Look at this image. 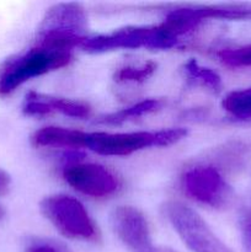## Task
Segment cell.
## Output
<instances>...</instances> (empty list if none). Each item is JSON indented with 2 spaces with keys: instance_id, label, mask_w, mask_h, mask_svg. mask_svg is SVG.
<instances>
[{
  "instance_id": "cell-1",
  "label": "cell",
  "mask_w": 251,
  "mask_h": 252,
  "mask_svg": "<svg viewBox=\"0 0 251 252\" xmlns=\"http://www.w3.org/2000/svg\"><path fill=\"white\" fill-rule=\"evenodd\" d=\"M187 135L184 128L160 130H138L127 133L86 132L84 148L106 157H127L143 149L169 147Z\"/></svg>"
},
{
  "instance_id": "cell-20",
  "label": "cell",
  "mask_w": 251,
  "mask_h": 252,
  "mask_svg": "<svg viewBox=\"0 0 251 252\" xmlns=\"http://www.w3.org/2000/svg\"><path fill=\"white\" fill-rule=\"evenodd\" d=\"M10 182H11V180H10V176L7 175V172L0 169V197L5 196L9 192Z\"/></svg>"
},
{
  "instance_id": "cell-21",
  "label": "cell",
  "mask_w": 251,
  "mask_h": 252,
  "mask_svg": "<svg viewBox=\"0 0 251 252\" xmlns=\"http://www.w3.org/2000/svg\"><path fill=\"white\" fill-rule=\"evenodd\" d=\"M160 251H161V252H176V251H174V250H172V249H170V248L160 249Z\"/></svg>"
},
{
  "instance_id": "cell-7",
  "label": "cell",
  "mask_w": 251,
  "mask_h": 252,
  "mask_svg": "<svg viewBox=\"0 0 251 252\" xmlns=\"http://www.w3.org/2000/svg\"><path fill=\"white\" fill-rule=\"evenodd\" d=\"M207 20H251V5H212V6H191L172 10L162 26L174 37L192 31Z\"/></svg>"
},
{
  "instance_id": "cell-19",
  "label": "cell",
  "mask_w": 251,
  "mask_h": 252,
  "mask_svg": "<svg viewBox=\"0 0 251 252\" xmlns=\"http://www.w3.org/2000/svg\"><path fill=\"white\" fill-rule=\"evenodd\" d=\"M27 252H62V249H59L56 245H52V244L42 243L31 246Z\"/></svg>"
},
{
  "instance_id": "cell-14",
  "label": "cell",
  "mask_w": 251,
  "mask_h": 252,
  "mask_svg": "<svg viewBox=\"0 0 251 252\" xmlns=\"http://www.w3.org/2000/svg\"><path fill=\"white\" fill-rule=\"evenodd\" d=\"M221 107L239 120H251V88L234 90L226 94Z\"/></svg>"
},
{
  "instance_id": "cell-2",
  "label": "cell",
  "mask_w": 251,
  "mask_h": 252,
  "mask_svg": "<svg viewBox=\"0 0 251 252\" xmlns=\"http://www.w3.org/2000/svg\"><path fill=\"white\" fill-rule=\"evenodd\" d=\"M172 36L162 24L148 26H127L110 33L88 36L80 48L91 53L117 51V49H169L176 44Z\"/></svg>"
},
{
  "instance_id": "cell-5",
  "label": "cell",
  "mask_w": 251,
  "mask_h": 252,
  "mask_svg": "<svg viewBox=\"0 0 251 252\" xmlns=\"http://www.w3.org/2000/svg\"><path fill=\"white\" fill-rule=\"evenodd\" d=\"M164 213L182 243L192 252H234L197 212L181 202H167Z\"/></svg>"
},
{
  "instance_id": "cell-16",
  "label": "cell",
  "mask_w": 251,
  "mask_h": 252,
  "mask_svg": "<svg viewBox=\"0 0 251 252\" xmlns=\"http://www.w3.org/2000/svg\"><path fill=\"white\" fill-rule=\"evenodd\" d=\"M157 70L155 62H147L139 66H123L120 68L113 75L117 83H143Z\"/></svg>"
},
{
  "instance_id": "cell-15",
  "label": "cell",
  "mask_w": 251,
  "mask_h": 252,
  "mask_svg": "<svg viewBox=\"0 0 251 252\" xmlns=\"http://www.w3.org/2000/svg\"><path fill=\"white\" fill-rule=\"evenodd\" d=\"M185 71L187 75L201 85L211 89L213 91H219L221 88V79L218 74L212 69L202 66L196 59H189L185 64Z\"/></svg>"
},
{
  "instance_id": "cell-10",
  "label": "cell",
  "mask_w": 251,
  "mask_h": 252,
  "mask_svg": "<svg viewBox=\"0 0 251 252\" xmlns=\"http://www.w3.org/2000/svg\"><path fill=\"white\" fill-rule=\"evenodd\" d=\"M22 111L27 116H43L52 112H59L73 118H88L91 116V107L81 101L70 98L56 97L39 93H29L25 97Z\"/></svg>"
},
{
  "instance_id": "cell-22",
  "label": "cell",
  "mask_w": 251,
  "mask_h": 252,
  "mask_svg": "<svg viewBox=\"0 0 251 252\" xmlns=\"http://www.w3.org/2000/svg\"><path fill=\"white\" fill-rule=\"evenodd\" d=\"M2 216V212H1V209H0V217Z\"/></svg>"
},
{
  "instance_id": "cell-8",
  "label": "cell",
  "mask_w": 251,
  "mask_h": 252,
  "mask_svg": "<svg viewBox=\"0 0 251 252\" xmlns=\"http://www.w3.org/2000/svg\"><path fill=\"white\" fill-rule=\"evenodd\" d=\"M63 179L75 191L94 198L110 197L120 189L117 176L106 166L95 162H76L65 166Z\"/></svg>"
},
{
  "instance_id": "cell-13",
  "label": "cell",
  "mask_w": 251,
  "mask_h": 252,
  "mask_svg": "<svg viewBox=\"0 0 251 252\" xmlns=\"http://www.w3.org/2000/svg\"><path fill=\"white\" fill-rule=\"evenodd\" d=\"M162 105H164V101L160 100V98H148V100L139 101V102L134 103V105L129 106V107L122 108V110L117 111V112H112L102 116L101 118H98L97 123L108 126L121 125V123L126 122V121L142 117V116L148 115V113L160 110Z\"/></svg>"
},
{
  "instance_id": "cell-9",
  "label": "cell",
  "mask_w": 251,
  "mask_h": 252,
  "mask_svg": "<svg viewBox=\"0 0 251 252\" xmlns=\"http://www.w3.org/2000/svg\"><path fill=\"white\" fill-rule=\"evenodd\" d=\"M113 231L130 252H161L153 244L149 223L139 209L120 206L111 212Z\"/></svg>"
},
{
  "instance_id": "cell-17",
  "label": "cell",
  "mask_w": 251,
  "mask_h": 252,
  "mask_svg": "<svg viewBox=\"0 0 251 252\" xmlns=\"http://www.w3.org/2000/svg\"><path fill=\"white\" fill-rule=\"evenodd\" d=\"M218 57L229 66H251V44L238 48L221 49L218 52Z\"/></svg>"
},
{
  "instance_id": "cell-3",
  "label": "cell",
  "mask_w": 251,
  "mask_h": 252,
  "mask_svg": "<svg viewBox=\"0 0 251 252\" xmlns=\"http://www.w3.org/2000/svg\"><path fill=\"white\" fill-rule=\"evenodd\" d=\"M71 58V52L33 47L6 62L0 73V95H9L26 81L68 65Z\"/></svg>"
},
{
  "instance_id": "cell-4",
  "label": "cell",
  "mask_w": 251,
  "mask_h": 252,
  "mask_svg": "<svg viewBox=\"0 0 251 252\" xmlns=\"http://www.w3.org/2000/svg\"><path fill=\"white\" fill-rule=\"evenodd\" d=\"M41 212L52 225L69 239L97 241L100 231L93 217L79 199L66 194L48 196L41 202Z\"/></svg>"
},
{
  "instance_id": "cell-11",
  "label": "cell",
  "mask_w": 251,
  "mask_h": 252,
  "mask_svg": "<svg viewBox=\"0 0 251 252\" xmlns=\"http://www.w3.org/2000/svg\"><path fill=\"white\" fill-rule=\"evenodd\" d=\"M88 16L79 4H58L47 11L42 20L39 32L57 31L86 36Z\"/></svg>"
},
{
  "instance_id": "cell-12",
  "label": "cell",
  "mask_w": 251,
  "mask_h": 252,
  "mask_svg": "<svg viewBox=\"0 0 251 252\" xmlns=\"http://www.w3.org/2000/svg\"><path fill=\"white\" fill-rule=\"evenodd\" d=\"M86 132L79 129L49 126L37 130L32 135V143L36 147H66L84 148Z\"/></svg>"
},
{
  "instance_id": "cell-6",
  "label": "cell",
  "mask_w": 251,
  "mask_h": 252,
  "mask_svg": "<svg viewBox=\"0 0 251 252\" xmlns=\"http://www.w3.org/2000/svg\"><path fill=\"white\" fill-rule=\"evenodd\" d=\"M181 184L189 198L212 208H224L233 199V189L214 165H197L186 170Z\"/></svg>"
},
{
  "instance_id": "cell-18",
  "label": "cell",
  "mask_w": 251,
  "mask_h": 252,
  "mask_svg": "<svg viewBox=\"0 0 251 252\" xmlns=\"http://www.w3.org/2000/svg\"><path fill=\"white\" fill-rule=\"evenodd\" d=\"M241 244L245 252H251V207L246 208L239 220Z\"/></svg>"
}]
</instances>
